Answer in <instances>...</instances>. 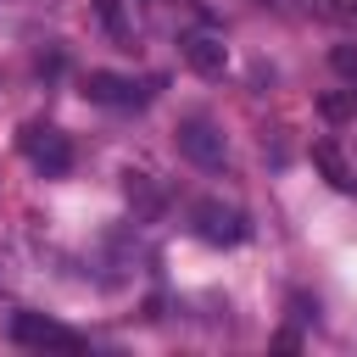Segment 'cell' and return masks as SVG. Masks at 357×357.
Here are the masks:
<instances>
[{
    "label": "cell",
    "mask_w": 357,
    "mask_h": 357,
    "mask_svg": "<svg viewBox=\"0 0 357 357\" xmlns=\"http://www.w3.org/2000/svg\"><path fill=\"white\" fill-rule=\"evenodd\" d=\"M17 145H22V156H28L39 173H50V178L73 167V145H67V134L50 128V123H28V128L17 134Z\"/></svg>",
    "instance_id": "obj_1"
},
{
    "label": "cell",
    "mask_w": 357,
    "mask_h": 357,
    "mask_svg": "<svg viewBox=\"0 0 357 357\" xmlns=\"http://www.w3.org/2000/svg\"><path fill=\"white\" fill-rule=\"evenodd\" d=\"M11 340L33 346V351H84V335H73L67 324H56L45 312H17L11 318Z\"/></svg>",
    "instance_id": "obj_2"
},
{
    "label": "cell",
    "mask_w": 357,
    "mask_h": 357,
    "mask_svg": "<svg viewBox=\"0 0 357 357\" xmlns=\"http://www.w3.org/2000/svg\"><path fill=\"white\" fill-rule=\"evenodd\" d=\"M173 139H178V156H190L195 167H223V156H229V145H223L212 117H178Z\"/></svg>",
    "instance_id": "obj_3"
},
{
    "label": "cell",
    "mask_w": 357,
    "mask_h": 357,
    "mask_svg": "<svg viewBox=\"0 0 357 357\" xmlns=\"http://www.w3.org/2000/svg\"><path fill=\"white\" fill-rule=\"evenodd\" d=\"M190 223H195V234L206 245H240L245 240V218L234 206H223V201H195L190 206Z\"/></svg>",
    "instance_id": "obj_4"
},
{
    "label": "cell",
    "mask_w": 357,
    "mask_h": 357,
    "mask_svg": "<svg viewBox=\"0 0 357 357\" xmlns=\"http://www.w3.org/2000/svg\"><path fill=\"white\" fill-rule=\"evenodd\" d=\"M84 95H89L95 106H145V100H151V89H139V84L123 78V73H89V78H84Z\"/></svg>",
    "instance_id": "obj_5"
},
{
    "label": "cell",
    "mask_w": 357,
    "mask_h": 357,
    "mask_svg": "<svg viewBox=\"0 0 357 357\" xmlns=\"http://www.w3.org/2000/svg\"><path fill=\"white\" fill-rule=\"evenodd\" d=\"M178 50H184V61H190L201 78H218V73L229 67V50H223V39H218V33H184V39H178Z\"/></svg>",
    "instance_id": "obj_6"
},
{
    "label": "cell",
    "mask_w": 357,
    "mask_h": 357,
    "mask_svg": "<svg viewBox=\"0 0 357 357\" xmlns=\"http://www.w3.org/2000/svg\"><path fill=\"white\" fill-rule=\"evenodd\" d=\"M123 195H128V206H134L139 223H151V218L162 212V190L151 184V173H134V167H128V173H123Z\"/></svg>",
    "instance_id": "obj_7"
},
{
    "label": "cell",
    "mask_w": 357,
    "mask_h": 357,
    "mask_svg": "<svg viewBox=\"0 0 357 357\" xmlns=\"http://www.w3.org/2000/svg\"><path fill=\"white\" fill-rule=\"evenodd\" d=\"M312 162L324 167V178H329L335 190H346V195L357 190V167L340 156V145H335V139H318V145H312Z\"/></svg>",
    "instance_id": "obj_8"
},
{
    "label": "cell",
    "mask_w": 357,
    "mask_h": 357,
    "mask_svg": "<svg viewBox=\"0 0 357 357\" xmlns=\"http://www.w3.org/2000/svg\"><path fill=\"white\" fill-rule=\"evenodd\" d=\"M307 17L318 22H340V28H357V0H296Z\"/></svg>",
    "instance_id": "obj_9"
},
{
    "label": "cell",
    "mask_w": 357,
    "mask_h": 357,
    "mask_svg": "<svg viewBox=\"0 0 357 357\" xmlns=\"http://www.w3.org/2000/svg\"><path fill=\"white\" fill-rule=\"evenodd\" d=\"M318 112H324L329 123H351V117H357V84H346V89H329V95H318Z\"/></svg>",
    "instance_id": "obj_10"
},
{
    "label": "cell",
    "mask_w": 357,
    "mask_h": 357,
    "mask_svg": "<svg viewBox=\"0 0 357 357\" xmlns=\"http://www.w3.org/2000/svg\"><path fill=\"white\" fill-rule=\"evenodd\" d=\"M329 67H335L346 84H357V45H335V50H329Z\"/></svg>",
    "instance_id": "obj_11"
},
{
    "label": "cell",
    "mask_w": 357,
    "mask_h": 357,
    "mask_svg": "<svg viewBox=\"0 0 357 357\" xmlns=\"http://www.w3.org/2000/svg\"><path fill=\"white\" fill-rule=\"evenodd\" d=\"M100 6V17H106V28L117 33V39H128V22H123V11H117V0H95Z\"/></svg>",
    "instance_id": "obj_12"
},
{
    "label": "cell",
    "mask_w": 357,
    "mask_h": 357,
    "mask_svg": "<svg viewBox=\"0 0 357 357\" xmlns=\"http://www.w3.org/2000/svg\"><path fill=\"white\" fill-rule=\"evenodd\" d=\"M262 6H268V0H262Z\"/></svg>",
    "instance_id": "obj_13"
}]
</instances>
